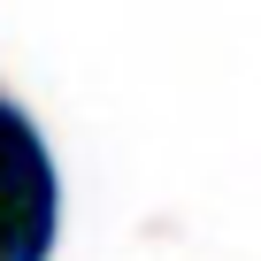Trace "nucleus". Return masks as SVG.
I'll use <instances>...</instances> for the list:
<instances>
[{
    "label": "nucleus",
    "mask_w": 261,
    "mask_h": 261,
    "mask_svg": "<svg viewBox=\"0 0 261 261\" xmlns=\"http://www.w3.org/2000/svg\"><path fill=\"white\" fill-rule=\"evenodd\" d=\"M62 238V177L39 123L0 100V261H54Z\"/></svg>",
    "instance_id": "1"
}]
</instances>
